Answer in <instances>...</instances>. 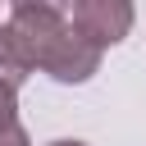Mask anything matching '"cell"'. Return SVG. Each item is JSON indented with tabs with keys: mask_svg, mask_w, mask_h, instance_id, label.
I'll use <instances>...</instances> for the list:
<instances>
[{
	"mask_svg": "<svg viewBox=\"0 0 146 146\" xmlns=\"http://www.w3.org/2000/svg\"><path fill=\"white\" fill-rule=\"evenodd\" d=\"M5 23L23 36V46L32 55V68L50 73L55 82H87L100 68V50L87 46L73 32L68 14L46 5V0H18Z\"/></svg>",
	"mask_w": 146,
	"mask_h": 146,
	"instance_id": "1",
	"label": "cell"
},
{
	"mask_svg": "<svg viewBox=\"0 0 146 146\" xmlns=\"http://www.w3.org/2000/svg\"><path fill=\"white\" fill-rule=\"evenodd\" d=\"M68 23H73V32H78L87 46L105 50V46H119V41L128 36V27H132V5H128V0H73Z\"/></svg>",
	"mask_w": 146,
	"mask_h": 146,
	"instance_id": "2",
	"label": "cell"
},
{
	"mask_svg": "<svg viewBox=\"0 0 146 146\" xmlns=\"http://www.w3.org/2000/svg\"><path fill=\"white\" fill-rule=\"evenodd\" d=\"M27 78H32V55H27L23 36H18L9 23H0V82H9V87L18 91Z\"/></svg>",
	"mask_w": 146,
	"mask_h": 146,
	"instance_id": "3",
	"label": "cell"
},
{
	"mask_svg": "<svg viewBox=\"0 0 146 146\" xmlns=\"http://www.w3.org/2000/svg\"><path fill=\"white\" fill-rule=\"evenodd\" d=\"M14 123H18V91L9 82H0V132L14 128Z\"/></svg>",
	"mask_w": 146,
	"mask_h": 146,
	"instance_id": "4",
	"label": "cell"
},
{
	"mask_svg": "<svg viewBox=\"0 0 146 146\" xmlns=\"http://www.w3.org/2000/svg\"><path fill=\"white\" fill-rule=\"evenodd\" d=\"M0 146H32V141H27V132L14 123V128H5V132H0Z\"/></svg>",
	"mask_w": 146,
	"mask_h": 146,
	"instance_id": "5",
	"label": "cell"
},
{
	"mask_svg": "<svg viewBox=\"0 0 146 146\" xmlns=\"http://www.w3.org/2000/svg\"><path fill=\"white\" fill-rule=\"evenodd\" d=\"M50 146H87V141H73V137H59V141H50Z\"/></svg>",
	"mask_w": 146,
	"mask_h": 146,
	"instance_id": "6",
	"label": "cell"
}]
</instances>
